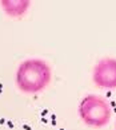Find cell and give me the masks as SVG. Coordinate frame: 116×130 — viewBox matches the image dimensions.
<instances>
[{
  "instance_id": "2",
  "label": "cell",
  "mask_w": 116,
  "mask_h": 130,
  "mask_svg": "<svg viewBox=\"0 0 116 130\" xmlns=\"http://www.w3.org/2000/svg\"><path fill=\"white\" fill-rule=\"evenodd\" d=\"M81 119L92 127H103L111 119V107L99 95H87L79 106Z\"/></svg>"
},
{
  "instance_id": "1",
  "label": "cell",
  "mask_w": 116,
  "mask_h": 130,
  "mask_svg": "<svg viewBox=\"0 0 116 130\" xmlns=\"http://www.w3.org/2000/svg\"><path fill=\"white\" fill-rule=\"evenodd\" d=\"M51 82L50 64L43 59H27L16 71V85L23 93L35 94L43 91Z\"/></svg>"
},
{
  "instance_id": "4",
  "label": "cell",
  "mask_w": 116,
  "mask_h": 130,
  "mask_svg": "<svg viewBox=\"0 0 116 130\" xmlns=\"http://www.w3.org/2000/svg\"><path fill=\"white\" fill-rule=\"evenodd\" d=\"M3 11L9 16L19 18L23 16L27 12V9L30 8V2L28 0H19V2H12V0H3L0 2Z\"/></svg>"
},
{
  "instance_id": "3",
  "label": "cell",
  "mask_w": 116,
  "mask_h": 130,
  "mask_svg": "<svg viewBox=\"0 0 116 130\" xmlns=\"http://www.w3.org/2000/svg\"><path fill=\"white\" fill-rule=\"evenodd\" d=\"M94 82L98 87L116 89V59L104 58L94 69Z\"/></svg>"
},
{
  "instance_id": "5",
  "label": "cell",
  "mask_w": 116,
  "mask_h": 130,
  "mask_svg": "<svg viewBox=\"0 0 116 130\" xmlns=\"http://www.w3.org/2000/svg\"><path fill=\"white\" fill-rule=\"evenodd\" d=\"M115 129H116V123H115Z\"/></svg>"
}]
</instances>
